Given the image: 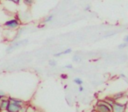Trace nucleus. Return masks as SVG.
Returning <instances> with one entry per match:
<instances>
[{
  "instance_id": "nucleus-24",
  "label": "nucleus",
  "mask_w": 128,
  "mask_h": 112,
  "mask_svg": "<svg viewBox=\"0 0 128 112\" xmlns=\"http://www.w3.org/2000/svg\"><path fill=\"white\" fill-rule=\"evenodd\" d=\"M78 91L80 92V93H81V92L84 91V88H83L82 85H81V86H78Z\"/></svg>"
},
{
  "instance_id": "nucleus-12",
  "label": "nucleus",
  "mask_w": 128,
  "mask_h": 112,
  "mask_svg": "<svg viewBox=\"0 0 128 112\" xmlns=\"http://www.w3.org/2000/svg\"><path fill=\"white\" fill-rule=\"evenodd\" d=\"M26 112H38L34 107L30 105H27L26 106Z\"/></svg>"
},
{
  "instance_id": "nucleus-19",
  "label": "nucleus",
  "mask_w": 128,
  "mask_h": 112,
  "mask_svg": "<svg viewBox=\"0 0 128 112\" xmlns=\"http://www.w3.org/2000/svg\"><path fill=\"white\" fill-rule=\"evenodd\" d=\"M6 1L8 2H12V3L15 4V5H19L21 2V0H6Z\"/></svg>"
},
{
  "instance_id": "nucleus-5",
  "label": "nucleus",
  "mask_w": 128,
  "mask_h": 112,
  "mask_svg": "<svg viewBox=\"0 0 128 112\" xmlns=\"http://www.w3.org/2000/svg\"><path fill=\"white\" fill-rule=\"evenodd\" d=\"M9 103H10V101H9L8 97H5V98H2L0 100V111L3 112L6 110L7 107H8Z\"/></svg>"
},
{
  "instance_id": "nucleus-28",
  "label": "nucleus",
  "mask_w": 128,
  "mask_h": 112,
  "mask_svg": "<svg viewBox=\"0 0 128 112\" xmlns=\"http://www.w3.org/2000/svg\"><path fill=\"white\" fill-rule=\"evenodd\" d=\"M0 100H1V98H0Z\"/></svg>"
},
{
  "instance_id": "nucleus-14",
  "label": "nucleus",
  "mask_w": 128,
  "mask_h": 112,
  "mask_svg": "<svg viewBox=\"0 0 128 112\" xmlns=\"http://www.w3.org/2000/svg\"><path fill=\"white\" fill-rule=\"evenodd\" d=\"M49 66L50 67H52V68H54V67L57 66V61H55V60H50L49 61Z\"/></svg>"
},
{
  "instance_id": "nucleus-11",
  "label": "nucleus",
  "mask_w": 128,
  "mask_h": 112,
  "mask_svg": "<svg viewBox=\"0 0 128 112\" xmlns=\"http://www.w3.org/2000/svg\"><path fill=\"white\" fill-rule=\"evenodd\" d=\"M53 18H54V16L52 15V14H50V15H48L47 17H46V19H44V23H50V22H52V19H53Z\"/></svg>"
},
{
  "instance_id": "nucleus-10",
  "label": "nucleus",
  "mask_w": 128,
  "mask_h": 112,
  "mask_svg": "<svg viewBox=\"0 0 128 112\" xmlns=\"http://www.w3.org/2000/svg\"><path fill=\"white\" fill-rule=\"evenodd\" d=\"M23 3L24 4L26 5H27V6H32V5L34 4V2H35V0H22Z\"/></svg>"
},
{
  "instance_id": "nucleus-8",
  "label": "nucleus",
  "mask_w": 128,
  "mask_h": 112,
  "mask_svg": "<svg viewBox=\"0 0 128 112\" xmlns=\"http://www.w3.org/2000/svg\"><path fill=\"white\" fill-rule=\"evenodd\" d=\"M124 96H126L125 92H118V93L113 95L112 96V99L114 102H118L120 99H121L122 97H124Z\"/></svg>"
},
{
  "instance_id": "nucleus-18",
  "label": "nucleus",
  "mask_w": 128,
  "mask_h": 112,
  "mask_svg": "<svg viewBox=\"0 0 128 112\" xmlns=\"http://www.w3.org/2000/svg\"><path fill=\"white\" fill-rule=\"evenodd\" d=\"M26 106L27 105H23L20 107V109H19L18 112H26Z\"/></svg>"
},
{
  "instance_id": "nucleus-2",
  "label": "nucleus",
  "mask_w": 128,
  "mask_h": 112,
  "mask_svg": "<svg viewBox=\"0 0 128 112\" xmlns=\"http://www.w3.org/2000/svg\"><path fill=\"white\" fill-rule=\"evenodd\" d=\"M28 39H18V40H14L13 42H12L6 48V53H12V51L14 50L18 49V48L21 47L23 46H26L28 43Z\"/></svg>"
},
{
  "instance_id": "nucleus-9",
  "label": "nucleus",
  "mask_w": 128,
  "mask_h": 112,
  "mask_svg": "<svg viewBox=\"0 0 128 112\" xmlns=\"http://www.w3.org/2000/svg\"><path fill=\"white\" fill-rule=\"evenodd\" d=\"M73 82H74L75 84H77L78 86H81V85L83 84V80L79 78V77H76V78L73 79Z\"/></svg>"
},
{
  "instance_id": "nucleus-6",
  "label": "nucleus",
  "mask_w": 128,
  "mask_h": 112,
  "mask_svg": "<svg viewBox=\"0 0 128 112\" xmlns=\"http://www.w3.org/2000/svg\"><path fill=\"white\" fill-rule=\"evenodd\" d=\"M20 107H21V106L18 105V104L13 103V102H10L5 111H6V112H18Z\"/></svg>"
},
{
  "instance_id": "nucleus-1",
  "label": "nucleus",
  "mask_w": 128,
  "mask_h": 112,
  "mask_svg": "<svg viewBox=\"0 0 128 112\" xmlns=\"http://www.w3.org/2000/svg\"><path fill=\"white\" fill-rule=\"evenodd\" d=\"M20 26H21V21L18 18H12L10 19H8L4 24V28L5 30H10V31H17Z\"/></svg>"
},
{
  "instance_id": "nucleus-3",
  "label": "nucleus",
  "mask_w": 128,
  "mask_h": 112,
  "mask_svg": "<svg viewBox=\"0 0 128 112\" xmlns=\"http://www.w3.org/2000/svg\"><path fill=\"white\" fill-rule=\"evenodd\" d=\"M94 110L97 112H112V105L104 100L98 101L95 105Z\"/></svg>"
},
{
  "instance_id": "nucleus-15",
  "label": "nucleus",
  "mask_w": 128,
  "mask_h": 112,
  "mask_svg": "<svg viewBox=\"0 0 128 112\" xmlns=\"http://www.w3.org/2000/svg\"><path fill=\"white\" fill-rule=\"evenodd\" d=\"M72 60H73V61H75V62H79V61H82V58L78 55H74L72 57Z\"/></svg>"
},
{
  "instance_id": "nucleus-27",
  "label": "nucleus",
  "mask_w": 128,
  "mask_h": 112,
  "mask_svg": "<svg viewBox=\"0 0 128 112\" xmlns=\"http://www.w3.org/2000/svg\"><path fill=\"white\" fill-rule=\"evenodd\" d=\"M90 112H97L96 110H94V109H93V110H92V111H90Z\"/></svg>"
},
{
  "instance_id": "nucleus-21",
  "label": "nucleus",
  "mask_w": 128,
  "mask_h": 112,
  "mask_svg": "<svg viewBox=\"0 0 128 112\" xmlns=\"http://www.w3.org/2000/svg\"><path fill=\"white\" fill-rule=\"evenodd\" d=\"M61 55H63L62 52H58V53H54V54H53L54 57H60Z\"/></svg>"
},
{
  "instance_id": "nucleus-4",
  "label": "nucleus",
  "mask_w": 128,
  "mask_h": 112,
  "mask_svg": "<svg viewBox=\"0 0 128 112\" xmlns=\"http://www.w3.org/2000/svg\"><path fill=\"white\" fill-rule=\"evenodd\" d=\"M126 105L120 103L118 102H113L112 105V112H126Z\"/></svg>"
},
{
  "instance_id": "nucleus-25",
  "label": "nucleus",
  "mask_w": 128,
  "mask_h": 112,
  "mask_svg": "<svg viewBox=\"0 0 128 112\" xmlns=\"http://www.w3.org/2000/svg\"><path fill=\"white\" fill-rule=\"evenodd\" d=\"M120 77H122V78H126L125 74H120Z\"/></svg>"
},
{
  "instance_id": "nucleus-16",
  "label": "nucleus",
  "mask_w": 128,
  "mask_h": 112,
  "mask_svg": "<svg viewBox=\"0 0 128 112\" xmlns=\"http://www.w3.org/2000/svg\"><path fill=\"white\" fill-rule=\"evenodd\" d=\"M72 52V48H67V49L64 50V51H62V54L64 55V54H69V53H71Z\"/></svg>"
},
{
  "instance_id": "nucleus-20",
  "label": "nucleus",
  "mask_w": 128,
  "mask_h": 112,
  "mask_svg": "<svg viewBox=\"0 0 128 112\" xmlns=\"http://www.w3.org/2000/svg\"><path fill=\"white\" fill-rule=\"evenodd\" d=\"M64 68H67V69H72V68H73V66L72 64H67L64 66Z\"/></svg>"
},
{
  "instance_id": "nucleus-26",
  "label": "nucleus",
  "mask_w": 128,
  "mask_h": 112,
  "mask_svg": "<svg viewBox=\"0 0 128 112\" xmlns=\"http://www.w3.org/2000/svg\"><path fill=\"white\" fill-rule=\"evenodd\" d=\"M61 76H62L63 79H66V78H67V75H62Z\"/></svg>"
},
{
  "instance_id": "nucleus-23",
  "label": "nucleus",
  "mask_w": 128,
  "mask_h": 112,
  "mask_svg": "<svg viewBox=\"0 0 128 112\" xmlns=\"http://www.w3.org/2000/svg\"><path fill=\"white\" fill-rule=\"evenodd\" d=\"M90 10H91V5H86V8H84V11H90Z\"/></svg>"
},
{
  "instance_id": "nucleus-22",
  "label": "nucleus",
  "mask_w": 128,
  "mask_h": 112,
  "mask_svg": "<svg viewBox=\"0 0 128 112\" xmlns=\"http://www.w3.org/2000/svg\"><path fill=\"white\" fill-rule=\"evenodd\" d=\"M123 40H124V42H126V43H127V44H128V34L124 37Z\"/></svg>"
},
{
  "instance_id": "nucleus-7",
  "label": "nucleus",
  "mask_w": 128,
  "mask_h": 112,
  "mask_svg": "<svg viewBox=\"0 0 128 112\" xmlns=\"http://www.w3.org/2000/svg\"><path fill=\"white\" fill-rule=\"evenodd\" d=\"M9 101L10 102H13V103H16L19 106H23V105H26V102H24V100L22 99H19V98H15V97H8Z\"/></svg>"
},
{
  "instance_id": "nucleus-13",
  "label": "nucleus",
  "mask_w": 128,
  "mask_h": 112,
  "mask_svg": "<svg viewBox=\"0 0 128 112\" xmlns=\"http://www.w3.org/2000/svg\"><path fill=\"white\" fill-rule=\"evenodd\" d=\"M128 46V44L127 43H126V42H122V43H120V45L118 46V48L120 50H122V49H125L126 47H127Z\"/></svg>"
},
{
  "instance_id": "nucleus-17",
  "label": "nucleus",
  "mask_w": 128,
  "mask_h": 112,
  "mask_svg": "<svg viewBox=\"0 0 128 112\" xmlns=\"http://www.w3.org/2000/svg\"><path fill=\"white\" fill-rule=\"evenodd\" d=\"M7 96V95H6V93H5L4 90H2V89H0V98H5V97Z\"/></svg>"
}]
</instances>
